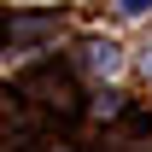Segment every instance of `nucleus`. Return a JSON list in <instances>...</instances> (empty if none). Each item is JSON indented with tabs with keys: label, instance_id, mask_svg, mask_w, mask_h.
Instances as JSON below:
<instances>
[{
	"label": "nucleus",
	"instance_id": "nucleus-1",
	"mask_svg": "<svg viewBox=\"0 0 152 152\" xmlns=\"http://www.w3.org/2000/svg\"><path fill=\"white\" fill-rule=\"evenodd\" d=\"M117 58H123V53H117V41H88V64H94V70L111 76V70H117Z\"/></svg>",
	"mask_w": 152,
	"mask_h": 152
},
{
	"label": "nucleus",
	"instance_id": "nucleus-2",
	"mask_svg": "<svg viewBox=\"0 0 152 152\" xmlns=\"http://www.w3.org/2000/svg\"><path fill=\"white\" fill-rule=\"evenodd\" d=\"M117 12H123V18H146L152 0H117Z\"/></svg>",
	"mask_w": 152,
	"mask_h": 152
}]
</instances>
